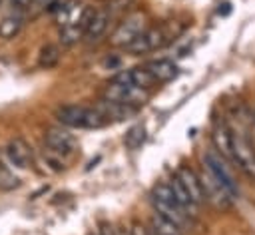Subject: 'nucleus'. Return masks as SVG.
<instances>
[{
  "label": "nucleus",
  "mask_w": 255,
  "mask_h": 235,
  "mask_svg": "<svg viewBox=\"0 0 255 235\" xmlns=\"http://www.w3.org/2000/svg\"><path fill=\"white\" fill-rule=\"evenodd\" d=\"M6 155H8L10 163L16 165V167H20V169L30 167V165H32V159H34L32 147H30L22 137H14V139L8 141V145H6Z\"/></svg>",
  "instance_id": "11"
},
{
  "label": "nucleus",
  "mask_w": 255,
  "mask_h": 235,
  "mask_svg": "<svg viewBox=\"0 0 255 235\" xmlns=\"http://www.w3.org/2000/svg\"><path fill=\"white\" fill-rule=\"evenodd\" d=\"M110 20H112V14H110V10H108V8L96 10V12L92 14V18H90L88 26H86V34H84V38H86L88 42L98 40V38L106 32V28H108Z\"/></svg>",
  "instance_id": "13"
},
{
  "label": "nucleus",
  "mask_w": 255,
  "mask_h": 235,
  "mask_svg": "<svg viewBox=\"0 0 255 235\" xmlns=\"http://www.w3.org/2000/svg\"><path fill=\"white\" fill-rule=\"evenodd\" d=\"M143 141H145V127H143L141 123L129 127L128 133H126V137H124V143H126L129 149H137V147H141Z\"/></svg>",
  "instance_id": "19"
},
{
  "label": "nucleus",
  "mask_w": 255,
  "mask_h": 235,
  "mask_svg": "<svg viewBox=\"0 0 255 235\" xmlns=\"http://www.w3.org/2000/svg\"><path fill=\"white\" fill-rule=\"evenodd\" d=\"M179 183H181V187L187 191V195L191 197V201L197 205V207H201L203 203H207L205 201V193H203V187H201V179H199V173H195L191 167H187V165H179L177 169H175V175H173Z\"/></svg>",
  "instance_id": "10"
},
{
  "label": "nucleus",
  "mask_w": 255,
  "mask_h": 235,
  "mask_svg": "<svg viewBox=\"0 0 255 235\" xmlns=\"http://www.w3.org/2000/svg\"><path fill=\"white\" fill-rule=\"evenodd\" d=\"M56 119L64 127L72 129H100L108 123V119L96 108L86 106H62L56 110Z\"/></svg>",
  "instance_id": "1"
},
{
  "label": "nucleus",
  "mask_w": 255,
  "mask_h": 235,
  "mask_svg": "<svg viewBox=\"0 0 255 235\" xmlns=\"http://www.w3.org/2000/svg\"><path fill=\"white\" fill-rule=\"evenodd\" d=\"M203 167L223 185V189L231 195V199L239 197V185H237V181H235V177H233L225 157H221L215 149H207L203 153Z\"/></svg>",
  "instance_id": "3"
},
{
  "label": "nucleus",
  "mask_w": 255,
  "mask_h": 235,
  "mask_svg": "<svg viewBox=\"0 0 255 235\" xmlns=\"http://www.w3.org/2000/svg\"><path fill=\"white\" fill-rule=\"evenodd\" d=\"M171 40H173V32L169 30V26H153V28L143 30L131 44L126 46V50L129 54H147V52H153L165 46Z\"/></svg>",
  "instance_id": "4"
},
{
  "label": "nucleus",
  "mask_w": 255,
  "mask_h": 235,
  "mask_svg": "<svg viewBox=\"0 0 255 235\" xmlns=\"http://www.w3.org/2000/svg\"><path fill=\"white\" fill-rule=\"evenodd\" d=\"M213 143H215V151L225 157L231 159V127H227L225 123H219L213 127Z\"/></svg>",
  "instance_id": "14"
},
{
  "label": "nucleus",
  "mask_w": 255,
  "mask_h": 235,
  "mask_svg": "<svg viewBox=\"0 0 255 235\" xmlns=\"http://www.w3.org/2000/svg\"><path fill=\"white\" fill-rule=\"evenodd\" d=\"M199 179H201V187H203V193H205V201H207V203H213V205L219 207V209L231 207V203H233L231 195L223 189V185H221L205 167H203V171L199 173Z\"/></svg>",
  "instance_id": "8"
},
{
  "label": "nucleus",
  "mask_w": 255,
  "mask_h": 235,
  "mask_svg": "<svg viewBox=\"0 0 255 235\" xmlns=\"http://www.w3.org/2000/svg\"><path fill=\"white\" fill-rule=\"evenodd\" d=\"M44 143L46 147L56 153V155H70L76 149V137L66 129V127H50L44 133Z\"/></svg>",
  "instance_id": "9"
},
{
  "label": "nucleus",
  "mask_w": 255,
  "mask_h": 235,
  "mask_svg": "<svg viewBox=\"0 0 255 235\" xmlns=\"http://www.w3.org/2000/svg\"><path fill=\"white\" fill-rule=\"evenodd\" d=\"M147 70V74L153 78L155 84H161V82H169L173 80L177 74H179V68L175 62L167 60V58H159V60H151L149 64L143 66Z\"/></svg>",
  "instance_id": "12"
},
{
  "label": "nucleus",
  "mask_w": 255,
  "mask_h": 235,
  "mask_svg": "<svg viewBox=\"0 0 255 235\" xmlns=\"http://www.w3.org/2000/svg\"><path fill=\"white\" fill-rule=\"evenodd\" d=\"M14 2H16L18 6H22V8H26V6H32V4L36 2V0H14Z\"/></svg>",
  "instance_id": "20"
},
{
  "label": "nucleus",
  "mask_w": 255,
  "mask_h": 235,
  "mask_svg": "<svg viewBox=\"0 0 255 235\" xmlns=\"http://www.w3.org/2000/svg\"><path fill=\"white\" fill-rule=\"evenodd\" d=\"M60 62V48L54 46V44H46L42 50H40V58H38V64L40 68H54L56 64Z\"/></svg>",
  "instance_id": "17"
},
{
  "label": "nucleus",
  "mask_w": 255,
  "mask_h": 235,
  "mask_svg": "<svg viewBox=\"0 0 255 235\" xmlns=\"http://www.w3.org/2000/svg\"><path fill=\"white\" fill-rule=\"evenodd\" d=\"M143 30H145V14H143V12H133V14H129L124 22H120V26H118L116 32L112 34L110 42H112V46L126 48V46L131 44Z\"/></svg>",
  "instance_id": "7"
},
{
  "label": "nucleus",
  "mask_w": 255,
  "mask_h": 235,
  "mask_svg": "<svg viewBox=\"0 0 255 235\" xmlns=\"http://www.w3.org/2000/svg\"><path fill=\"white\" fill-rule=\"evenodd\" d=\"M147 98H149L147 90L128 86V84H120V82H114V80H110L108 86L104 88V100L114 102V104H122V106H129V108H137Z\"/></svg>",
  "instance_id": "6"
},
{
  "label": "nucleus",
  "mask_w": 255,
  "mask_h": 235,
  "mask_svg": "<svg viewBox=\"0 0 255 235\" xmlns=\"http://www.w3.org/2000/svg\"><path fill=\"white\" fill-rule=\"evenodd\" d=\"M20 187V177L10 171L8 165L0 161V191H14Z\"/></svg>",
  "instance_id": "18"
},
{
  "label": "nucleus",
  "mask_w": 255,
  "mask_h": 235,
  "mask_svg": "<svg viewBox=\"0 0 255 235\" xmlns=\"http://www.w3.org/2000/svg\"><path fill=\"white\" fill-rule=\"evenodd\" d=\"M151 205L155 209L157 215L165 217L167 221L175 223L179 229H183L189 223V215L181 209V205L177 203V199L173 197V191L169 187V183H157L151 191Z\"/></svg>",
  "instance_id": "2"
},
{
  "label": "nucleus",
  "mask_w": 255,
  "mask_h": 235,
  "mask_svg": "<svg viewBox=\"0 0 255 235\" xmlns=\"http://www.w3.org/2000/svg\"><path fill=\"white\" fill-rule=\"evenodd\" d=\"M149 229L153 231V235H183L181 229H179L175 223L167 221L165 217H161V215H157V213L151 215V225H149Z\"/></svg>",
  "instance_id": "16"
},
{
  "label": "nucleus",
  "mask_w": 255,
  "mask_h": 235,
  "mask_svg": "<svg viewBox=\"0 0 255 235\" xmlns=\"http://www.w3.org/2000/svg\"><path fill=\"white\" fill-rule=\"evenodd\" d=\"M22 26H24V22H22L20 16H14V14L4 16V18L0 20V38H2V40H12V38H16V36L20 34Z\"/></svg>",
  "instance_id": "15"
},
{
  "label": "nucleus",
  "mask_w": 255,
  "mask_h": 235,
  "mask_svg": "<svg viewBox=\"0 0 255 235\" xmlns=\"http://www.w3.org/2000/svg\"><path fill=\"white\" fill-rule=\"evenodd\" d=\"M231 161L251 179H255V147L251 145V141L231 129Z\"/></svg>",
  "instance_id": "5"
}]
</instances>
